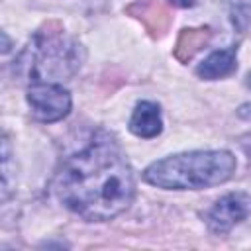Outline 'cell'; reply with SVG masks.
<instances>
[{
  "instance_id": "7a4b0ae2",
  "label": "cell",
  "mask_w": 251,
  "mask_h": 251,
  "mask_svg": "<svg viewBox=\"0 0 251 251\" xmlns=\"http://www.w3.org/2000/svg\"><path fill=\"white\" fill-rule=\"evenodd\" d=\"M235 171L229 151H190L151 163L143 180L165 190H200L226 182Z\"/></svg>"
},
{
  "instance_id": "8992f818",
  "label": "cell",
  "mask_w": 251,
  "mask_h": 251,
  "mask_svg": "<svg viewBox=\"0 0 251 251\" xmlns=\"http://www.w3.org/2000/svg\"><path fill=\"white\" fill-rule=\"evenodd\" d=\"M163 129V120H161V108L155 102H139L131 114L129 120V131L137 137L151 139L157 137Z\"/></svg>"
},
{
  "instance_id": "ba28073f",
  "label": "cell",
  "mask_w": 251,
  "mask_h": 251,
  "mask_svg": "<svg viewBox=\"0 0 251 251\" xmlns=\"http://www.w3.org/2000/svg\"><path fill=\"white\" fill-rule=\"evenodd\" d=\"M210 37V29L208 27H196V29H182L176 47H175V55L178 61H190L192 55L204 47V43Z\"/></svg>"
},
{
  "instance_id": "6da1fadb",
  "label": "cell",
  "mask_w": 251,
  "mask_h": 251,
  "mask_svg": "<svg viewBox=\"0 0 251 251\" xmlns=\"http://www.w3.org/2000/svg\"><path fill=\"white\" fill-rule=\"evenodd\" d=\"M59 202L86 222H106L133 200L131 165L116 137L98 131L78 153L71 155L53 178Z\"/></svg>"
},
{
  "instance_id": "5b68a950",
  "label": "cell",
  "mask_w": 251,
  "mask_h": 251,
  "mask_svg": "<svg viewBox=\"0 0 251 251\" xmlns=\"http://www.w3.org/2000/svg\"><path fill=\"white\" fill-rule=\"evenodd\" d=\"M251 216V194L231 192L222 196L204 216L212 233H227L235 224Z\"/></svg>"
},
{
  "instance_id": "9c48e42d",
  "label": "cell",
  "mask_w": 251,
  "mask_h": 251,
  "mask_svg": "<svg viewBox=\"0 0 251 251\" xmlns=\"http://www.w3.org/2000/svg\"><path fill=\"white\" fill-rule=\"evenodd\" d=\"M229 18L239 31L251 29V0H229Z\"/></svg>"
},
{
  "instance_id": "30bf717a",
  "label": "cell",
  "mask_w": 251,
  "mask_h": 251,
  "mask_svg": "<svg viewBox=\"0 0 251 251\" xmlns=\"http://www.w3.org/2000/svg\"><path fill=\"white\" fill-rule=\"evenodd\" d=\"M175 6H180V8H186V6H190L194 0H171Z\"/></svg>"
},
{
  "instance_id": "277c9868",
  "label": "cell",
  "mask_w": 251,
  "mask_h": 251,
  "mask_svg": "<svg viewBox=\"0 0 251 251\" xmlns=\"http://www.w3.org/2000/svg\"><path fill=\"white\" fill-rule=\"evenodd\" d=\"M27 104L39 122L51 124L71 112V94L59 82H33L27 88Z\"/></svg>"
},
{
  "instance_id": "52a82bcc",
  "label": "cell",
  "mask_w": 251,
  "mask_h": 251,
  "mask_svg": "<svg viewBox=\"0 0 251 251\" xmlns=\"http://www.w3.org/2000/svg\"><path fill=\"white\" fill-rule=\"evenodd\" d=\"M237 69V47H227L210 53L196 69V75L206 80L229 76Z\"/></svg>"
},
{
  "instance_id": "3957f363",
  "label": "cell",
  "mask_w": 251,
  "mask_h": 251,
  "mask_svg": "<svg viewBox=\"0 0 251 251\" xmlns=\"http://www.w3.org/2000/svg\"><path fill=\"white\" fill-rule=\"evenodd\" d=\"M82 49L63 31H39L33 43L20 55L18 69L33 82H57L71 78L80 63Z\"/></svg>"
}]
</instances>
